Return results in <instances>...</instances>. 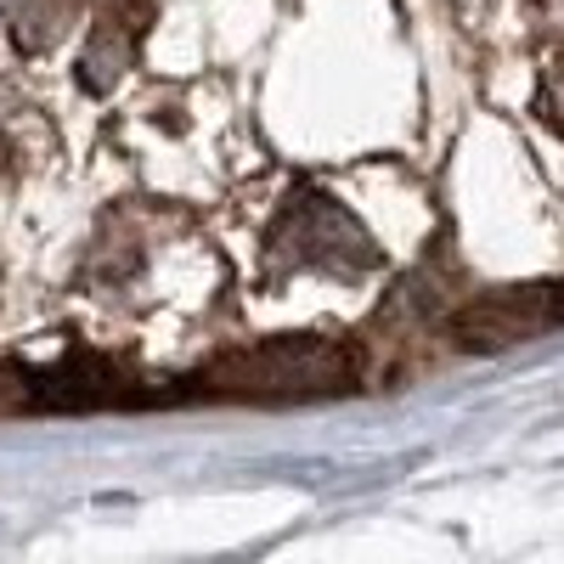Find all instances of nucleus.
<instances>
[{
  "instance_id": "1",
  "label": "nucleus",
  "mask_w": 564,
  "mask_h": 564,
  "mask_svg": "<svg viewBox=\"0 0 564 564\" xmlns=\"http://www.w3.org/2000/svg\"><path fill=\"white\" fill-rule=\"evenodd\" d=\"M198 390L226 401H322L356 390V356L316 334H282L215 356L198 372Z\"/></svg>"
},
{
  "instance_id": "2",
  "label": "nucleus",
  "mask_w": 564,
  "mask_h": 564,
  "mask_svg": "<svg viewBox=\"0 0 564 564\" xmlns=\"http://www.w3.org/2000/svg\"><path fill=\"white\" fill-rule=\"evenodd\" d=\"M564 327V276L553 282H513V289L480 294L475 305H463L452 316V339L475 356H497L525 339H542Z\"/></svg>"
}]
</instances>
